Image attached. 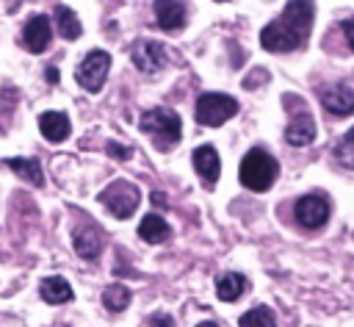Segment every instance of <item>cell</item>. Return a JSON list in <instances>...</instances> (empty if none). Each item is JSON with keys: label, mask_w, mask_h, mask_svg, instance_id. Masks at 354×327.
I'll use <instances>...</instances> for the list:
<instances>
[{"label": "cell", "mask_w": 354, "mask_h": 327, "mask_svg": "<svg viewBox=\"0 0 354 327\" xmlns=\"http://www.w3.org/2000/svg\"><path fill=\"white\" fill-rule=\"evenodd\" d=\"M3 164L14 172V175H19L25 183H30V186H44V172H41V164L36 161V158H22V155H14V158H3Z\"/></svg>", "instance_id": "cell-16"}, {"label": "cell", "mask_w": 354, "mask_h": 327, "mask_svg": "<svg viewBox=\"0 0 354 327\" xmlns=\"http://www.w3.org/2000/svg\"><path fill=\"white\" fill-rule=\"evenodd\" d=\"M321 105L332 116H348L354 114V89L348 86H329L321 91Z\"/></svg>", "instance_id": "cell-12"}, {"label": "cell", "mask_w": 354, "mask_h": 327, "mask_svg": "<svg viewBox=\"0 0 354 327\" xmlns=\"http://www.w3.org/2000/svg\"><path fill=\"white\" fill-rule=\"evenodd\" d=\"M55 30L64 36V39H77L80 33H83V28H80V19H77V14L69 8V6H64V3H58L55 6Z\"/></svg>", "instance_id": "cell-20"}, {"label": "cell", "mask_w": 354, "mask_h": 327, "mask_svg": "<svg viewBox=\"0 0 354 327\" xmlns=\"http://www.w3.org/2000/svg\"><path fill=\"white\" fill-rule=\"evenodd\" d=\"M39 130L50 144H61V141H66L72 125L64 111H44V114H39Z\"/></svg>", "instance_id": "cell-13"}, {"label": "cell", "mask_w": 354, "mask_h": 327, "mask_svg": "<svg viewBox=\"0 0 354 327\" xmlns=\"http://www.w3.org/2000/svg\"><path fill=\"white\" fill-rule=\"evenodd\" d=\"M246 288H249V280L243 274H238V272H227V274H221L216 280V297L221 302H235Z\"/></svg>", "instance_id": "cell-19"}, {"label": "cell", "mask_w": 354, "mask_h": 327, "mask_svg": "<svg viewBox=\"0 0 354 327\" xmlns=\"http://www.w3.org/2000/svg\"><path fill=\"white\" fill-rule=\"evenodd\" d=\"M238 114V100L230 97V94H221V91H207L196 100V108H194V116L199 125H207V127H218L224 125L227 119H232Z\"/></svg>", "instance_id": "cell-4"}, {"label": "cell", "mask_w": 354, "mask_h": 327, "mask_svg": "<svg viewBox=\"0 0 354 327\" xmlns=\"http://www.w3.org/2000/svg\"><path fill=\"white\" fill-rule=\"evenodd\" d=\"M238 324H241V327H277V319H274V313H271L266 305H257V308H249V310L241 316Z\"/></svg>", "instance_id": "cell-22"}, {"label": "cell", "mask_w": 354, "mask_h": 327, "mask_svg": "<svg viewBox=\"0 0 354 327\" xmlns=\"http://www.w3.org/2000/svg\"><path fill=\"white\" fill-rule=\"evenodd\" d=\"M50 39H53V22H50V17L33 14L25 22V28H22V47L28 53H36L39 55V53H44L50 47Z\"/></svg>", "instance_id": "cell-9"}, {"label": "cell", "mask_w": 354, "mask_h": 327, "mask_svg": "<svg viewBox=\"0 0 354 327\" xmlns=\"http://www.w3.org/2000/svg\"><path fill=\"white\" fill-rule=\"evenodd\" d=\"M39 294H41V299H44L47 305H64V302H72V299H75L72 285L66 283V277H58V274L44 277V280L39 283Z\"/></svg>", "instance_id": "cell-14"}, {"label": "cell", "mask_w": 354, "mask_h": 327, "mask_svg": "<svg viewBox=\"0 0 354 327\" xmlns=\"http://www.w3.org/2000/svg\"><path fill=\"white\" fill-rule=\"evenodd\" d=\"M44 78H47V83H58V78H61V75H58V69H55V67H47V69H44Z\"/></svg>", "instance_id": "cell-27"}, {"label": "cell", "mask_w": 354, "mask_h": 327, "mask_svg": "<svg viewBox=\"0 0 354 327\" xmlns=\"http://www.w3.org/2000/svg\"><path fill=\"white\" fill-rule=\"evenodd\" d=\"M100 202H102L116 219H127V216H133V211L138 208L141 194H138V188H136L133 183H127V180H113L111 186H105V188L100 191Z\"/></svg>", "instance_id": "cell-6"}, {"label": "cell", "mask_w": 354, "mask_h": 327, "mask_svg": "<svg viewBox=\"0 0 354 327\" xmlns=\"http://www.w3.org/2000/svg\"><path fill=\"white\" fill-rule=\"evenodd\" d=\"M138 125H141L144 133L155 136V141H158L160 147H171V144L180 141L183 122H180V116H177L171 108H149V111L141 114Z\"/></svg>", "instance_id": "cell-3"}, {"label": "cell", "mask_w": 354, "mask_h": 327, "mask_svg": "<svg viewBox=\"0 0 354 327\" xmlns=\"http://www.w3.org/2000/svg\"><path fill=\"white\" fill-rule=\"evenodd\" d=\"M340 30H343V36H346V42H348V47L354 50V17H348V19H343V22H340Z\"/></svg>", "instance_id": "cell-24"}, {"label": "cell", "mask_w": 354, "mask_h": 327, "mask_svg": "<svg viewBox=\"0 0 354 327\" xmlns=\"http://www.w3.org/2000/svg\"><path fill=\"white\" fill-rule=\"evenodd\" d=\"M196 327H221V324H216V321H199Z\"/></svg>", "instance_id": "cell-29"}, {"label": "cell", "mask_w": 354, "mask_h": 327, "mask_svg": "<svg viewBox=\"0 0 354 327\" xmlns=\"http://www.w3.org/2000/svg\"><path fill=\"white\" fill-rule=\"evenodd\" d=\"M279 175V164L271 152H266L263 147H252L238 166V180L249 188V191H268L274 186Z\"/></svg>", "instance_id": "cell-2"}, {"label": "cell", "mask_w": 354, "mask_h": 327, "mask_svg": "<svg viewBox=\"0 0 354 327\" xmlns=\"http://www.w3.org/2000/svg\"><path fill=\"white\" fill-rule=\"evenodd\" d=\"M313 14L315 8L310 3H288L282 8V17L268 22L260 30V44L268 53H290L299 50L310 30H313Z\"/></svg>", "instance_id": "cell-1"}, {"label": "cell", "mask_w": 354, "mask_h": 327, "mask_svg": "<svg viewBox=\"0 0 354 327\" xmlns=\"http://www.w3.org/2000/svg\"><path fill=\"white\" fill-rule=\"evenodd\" d=\"M105 150H108L116 161H127V158H130V152H133L130 147H124V144H119V141H108V147H105Z\"/></svg>", "instance_id": "cell-23"}, {"label": "cell", "mask_w": 354, "mask_h": 327, "mask_svg": "<svg viewBox=\"0 0 354 327\" xmlns=\"http://www.w3.org/2000/svg\"><path fill=\"white\" fill-rule=\"evenodd\" d=\"M111 72V55L105 50H88L83 55V61L77 64L75 69V80L77 86H83L86 91L97 94L102 86H105V78Z\"/></svg>", "instance_id": "cell-5"}, {"label": "cell", "mask_w": 354, "mask_h": 327, "mask_svg": "<svg viewBox=\"0 0 354 327\" xmlns=\"http://www.w3.org/2000/svg\"><path fill=\"white\" fill-rule=\"evenodd\" d=\"M72 247H75V252H77L80 258L94 260V258H100V252H102V233H100L94 224L75 227V233H72Z\"/></svg>", "instance_id": "cell-11"}, {"label": "cell", "mask_w": 354, "mask_h": 327, "mask_svg": "<svg viewBox=\"0 0 354 327\" xmlns=\"http://www.w3.org/2000/svg\"><path fill=\"white\" fill-rule=\"evenodd\" d=\"M152 327H174V321H171V316H166V313H158V316L152 319Z\"/></svg>", "instance_id": "cell-25"}, {"label": "cell", "mask_w": 354, "mask_h": 327, "mask_svg": "<svg viewBox=\"0 0 354 327\" xmlns=\"http://www.w3.org/2000/svg\"><path fill=\"white\" fill-rule=\"evenodd\" d=\"M130 61L136 64L138 72L155 75V72H160L163 64H166V50H163L160 42L138 39V42H133V47H130Z\"/></svg>", "instance_id": "cell-8"}, {"label": "cell", "mask_w": 354, "mask_h": 327, "mask_svg": "<svg viewBox=\"0 0 354 327\" xmlns=\"http://www.w3.org/2000/svg\"><path fill=\"white\" fill-rule=\"evenodd\" d=\"M155 19L163 30H180L185 25V3H155Z\"/></svg>", "instance_id": "cell-18"}, {"label": "cell", "mask_w": 354, "mask_h": 327, "mask_svg": "<svg viewBox=\"0 0 354 327\" xmlns=\"http://www.w3.org/2000/svg\"><path fill=\"white\" fill-rule=\"evenodd\" d=\"M138 236L149 244H163L171 238V227L169 222L160 216V213H147L141 222H138Z\"/></svg>", "instance_id": "cell-17"}, {"label": "cell", "mask_w": 354, "mask_h": 327, "mask_svg": "<svg viewBox=\"0 0 354 327\" xmlns=\"http://www.w3.org/2000/svg\"><path fill=\"white\" fill-rule=\"evenodd\" d=\"M340 144H346V147H354V127H351V130L343 136V141H340Z\"/></svg>", "instance_id": "cell-28"}, {"label": "cell", "mask_w": 354, "mask_h": 327, "mask_svg": "<svg viewBox=\"0 0 354 327\" xmlns=\"http://www.w3.org/2000/svg\"><path fill=\"white\" fill-rule=\"evenodd\" d=\"M285 139H288V144H293V147H304V144H310L313 139H315V122H313V116L310 114H296L290 122H288V127H285Z\"/></svg>", "instance_id": "cell-15"}, {"label": "cell", "mask_w": 354, "mask_h": 327, "mask_svg": "<svg viewBox=\"0 0 354 327\" xmlns=\"http://www.w3.org/2000/svg\"><path fill=\"white\" fill-rule=\"evenodd\" d=\"M149 200H152V205L166 208V194H163V191H152V194H149Z\"/></svg>", "instance_id": "cell-26"}, {"label": "cell", "mask_w": 354, "mask_h": 327, "mask_svg": "<svg viewBox=\"0 0 354 327\" xmlns=\"http://www.w3.org/2000/svg\"><path fill=\"white\" fill-rule=\"evenodd\" d=\"M191 164H194V169L202 175V180H205L207 186H216L218 172H221V161H218V152H216L213 144L196 147L194 155H191Z\"/></svg>", "instance_id": "cell-10"}, {"label": "cell", "mask_w": 354, "mask_h": 327, "mask_svg": "<svg viewBox=\"0 0 354 327\" xmlns=\"http://www.w3.org/2000/svg\"><path fill=\"white\" fill-rule=\"evenodd\" d=\"M130 299H133V294H130V288L122 285V283H111V285L102 291V305H105L111 313H122V310L130 305Z\"/></svg>", "instance_id": "cell-21"}, {"label": "cell", "mask_w": 354, "mask_h": 327, "mask_svg": "<svg viewBox=\"0 0 354 327\" xmlns=\"http://www.w3.org/2000/svg\"><path fill=\"white\" fill-rule=\"evenodd\" d=\"M329 211H332V205H329V200H326L321 191L304 194V197H299L296 205H293L296 222H299L301 227H307V230H318L321 224H326Z\"/></svg>", "instance_id": "cell-7"}]
</instances>
